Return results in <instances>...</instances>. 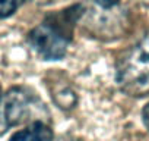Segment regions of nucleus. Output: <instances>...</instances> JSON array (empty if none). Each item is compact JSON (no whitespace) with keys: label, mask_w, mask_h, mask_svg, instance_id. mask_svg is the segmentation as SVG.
Masks as SVG:
<instances>
[{"label":"nucleus","mask_w":149,"mask_h":141,"mask_svg":"<svg viewBox=\"0 0 149 141\" xmlns=\"http://www.w3.org/2000/svg\"><path fill=\"white\" fill-rule=\"evenodd\" d=\"M81 6H72L61 12L48 15L28 34L32 50L44 60L61 59L72 41L73 27L81 15Z\"/></svg>","instance_id":"obj_1"},{"label":"nucleus","mask_w":149,"mask_h":141,"mask_svg":"<svg viewBox=\"0 0 149 141\" xmlns=\"http://www.w3.org/2000/svg\"><path fill=\"white\" fill-rule=\"evenodd\" d=\"M116 80L129 94L142 96L149 91V32L120 60Z\"/></svg>","instance_id":"obj_2"},{"label":"nucleus","mask_w":149,"mask_h":141,"mask_svg":"<svg viewBox=\"0 0 149 141\" xmlns=\"http://www.w3.org/2000/svg\"><path fill=\"white\" fill-rule=\"evenodd\" d=\"M34 113L38 116L48 115L44 104L37 96H34V93L22 87L9 90L0 103V134L10 126H16L32 119Z\"/></svg>","instance_id":"obj_3"},{"label":"nucleus","mask_w":149,"mask_h":141,"mask_svg":"<svg viewBox=\"0 0 149 141\" xmlns=\"http://www.w3.org/2000/svg\"><path fill=\"white\" fill-rule=\"evenodd\" d=\"M9 141H54V132L45 121H34L12 134Z\"/></svg>","instance_id":"obj_4"},{"label":"nucleus","mask_w":149,"mask_h":141,"mask_svg":"<svg viewBox=\"0 0 149 141\" xmlns=\"http://www.w3.org/2000/svg\"><path fill=\"white\" fill-rule=\"evenodd\" d=\"M25 0H0V19H6L13 15Z\"/></svg>","instance_id":"obj_5"},{"label":"nucleus","mask_w":149,"mask_h":141,"mask_svg":"<svg viewBox=\"0 0 149 141\" xmlns=\"http://www.w3.org/2000/svg\"><path fill=\"white\" fill-rule=\"evenodd\" d=\"M118 2H120V0H95V3L100 5L101 8H104V9H111V8H114Z\"/></svg>","instance_id":"obj_6"},{"label":"nucleus","mask_w":149,"mask_h":141,"mask_svg":"<svg viewBox=\"0 0 149 141\" xmlns=\"http://www.w3.org/2000/svg\"><path fill=\"white\" fill-rule=\"evenodd\" d=\"M142 121H143L145 128H146V129H148V132H149V103L142 109Z\"/></svg>","instance_id":"obj_7"},{"label":"nucleus","mask_w":149,"mask_h":141,"mask_svg":"<svg viewBox=\"0 0 149 141\" xmlns=\"http://www.w3.org/2000/svg\"><path fill=\"white\" fill-rule=\"evenodd\" d=\"M0 103H2V91H0Z\"/></svg>","instance_id":"obj_8"}]
</instances>
